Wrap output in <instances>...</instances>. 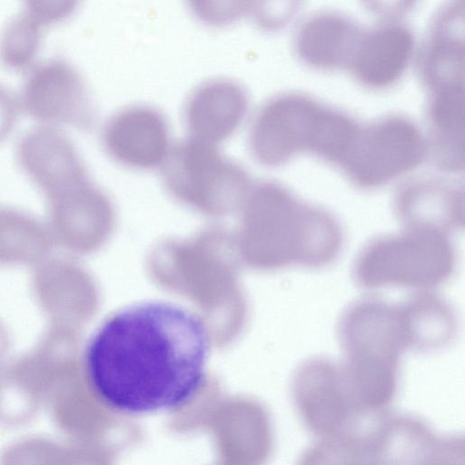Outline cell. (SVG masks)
Returning <instances> with one entry per match:
<instances>
[{"label":"cell","mask_w":465,"mask_h":465,"mask_svg":"<svg viewBox=\"0 0 465 465\" xmlns=\"http://www.w3.org/2000/svg\"><path fill=\"white\" fill-rule=\"evenodd\" d=\"M100 142L113 161L136 171L160 169L174 143L167 116L146 103L114 110L102 124Z\"/></svg>","instance_id":"7"},{"label":"cell","mask_w":465,"mask_h":465,"mask_svg":"<svg viewBox=\"0 0 465 465\" xmlns=\"http://www.w3.org/2000/svg\"><path fill=\"white\" fill-rule=\"evenodd\" d=\"M35 397L21 391L0 393V423L19 425L28 421L37 411Z\"/></svg>","instance_id":"19"},{"label":"cell","mask_w":465,"mask_h":465,"mask_svg":"<svg viewBox=\"0 0 465 465\" xmlns=\"http://www.w3.org/2000/svg\"><path fill=\"white\" fill-rule=\"evenodd\" d=\"M405 349H444L455 339L458 319L450 303L432 291L415 292L395 304Z\"/></svg>","instance_id":"16"},{"label":"cell","mask_w":465,"mask_h":465,"mask_svg":"<svg viewBox=\"0 0 465 465\" xmlns=\"http://www.w3.org/2000/svg\"><path fill=\"white\" fill-rule=\"evenodd\" d=\"M392 213L402 227L458 232L465 221L463 185L447 175L409 178L393 195Z\"/></svg>","instance_id":"9"},{"label":"cell","mask_w":465,"mask_h":465,"mask_svg":"<svg viewBox=\"0 0 465 465\" xmlns=\"http://www.w3.org/2000/svg\"><path fill=\"white\" fill-rule=\"evenodd\" d=\"M361 31L346 15L319 11L298 26L293 50L301 62L315 70L331 72L346 68Z\"/></svg>","instance_id":"14"},{"label":"cell","mask_w":465,"mask_h":465,"mask_svg":"<svg viewBox=\"0 0 465 465\" xmlns=\"http://www.w3.org/2000/svg\"><path fill=\"white\" fill-rule=\"evenodd\" d=\"M203 322L165 302L128 306L107 319L85 351L90 385L108 407L128 414L172 411L203 382L209 354Z\"/></svg>","instance_id":"1"},{"label":"cell","mask_w":465,"mask_h":465,"mask_svg":"<svg viewBox=\"0 0 465 465\" xmlns=\"http://www.w3.org/2000/svg\"><path fill=\"white\" fill-rule=\"evenodd\" d=\"M464 85L429 93L425 107L428 157L444 174L464 167Z\"/></svg>","instance_id":"15"},{"label":"cell","mask_w":465,"mask_h":465,"mask_svg":"<svg viewBox=\"0 0 465 465\" xmlns=\"http://www.w3.org/2000/svg\"><path fill=\"white\" fill-rule=\"evenodd\" d=\"M21 110L39 124L89 130L96 119L91 89L78 68L62 57L36 62L18 94Z\"/></svg>","instance_id":"6"},{"label":"cell","mask_w":465,"mask_h":465,"mask_svg":"<svg viewBox=\"0 0 465 465\" xmlns=\"http://www.w3.org/2000/svg\"><path fill=\"white\" fill-rule=\"evenodd\" d=\"M293 2H252L249 11L250 16L261 27L267 30H275L284 26L298 8Z\"/></svg>","instance_id":"20"},{"label":"cell","mask_w":465,"mask_h":465,"mask_svg":"<svg viewBox=\"0 0 465 465\" xmlns=\"http://www.w3.org/2000/svg\"><path fill=\"white\" fill-rule=\"evenodd\" d=\"M414 53L411 30L397 20H384L361 29L346 69L364 87L386 88L405 74Z\"/></svg>","instance_id":"10"},{"label":"cell","mask_w":465,"mask_h":465,"mask_svg":"<svg viewBox=\"0 0 465 465\" xmlns=\"http://www.w3.org/2000/svg\"><path fill=\"white\" fill-rule=\"evenodd\" d=\"M456 265L450 234L430 227H401L364 243L352 262L351 278L367 291H432L451 278Z\"/></svg>","instance_id":"2"},{"label":"cell","mask_w":465,"mask_h":465,"mask_svg":"<svg viewBox=\"0 0 465 465\" xmlns=\"http://www.w3.org/2000/svg\"><path fill=\"white\" fill-rule=\"evenodd\" d=\"M251 4L250 1H192L189 8L203 23L221 26L248 15Z\"/></svg>","instance_id":"18"},{"label":"cell","mask_w":465,"mask_h":465,"mask_svg":"<svg viewBox=\"0 0 465 465\" xmlns=\"http://www.w3.org/2000/svg\"><path fill=\"white\" fill-rule=\"evenodd\" d=\"M50 25L31 1L10 17L0 31V61L15 71H27L35 63L44 31Z\"/></svg>","instance_id":"17"},{"label":"cell","mask_w":465,"mask_h":465,"mask_svg":"<svg viewBox=\"0 0 465 465\" xmlns=\"http://www.w3.org/2000/svg\"><path fill=\"white\" fill-rule=\"evenodd\" d=\"M21 111L18 95L0 84V141L12 132Z\"/></svg>","instance_id":"21"},{"label":"cell","mask_w":465,"mask_h":465,"mask_svg":"<svg viewBox=\"0 0 465 465\" xmlns=\"http://www.w3.org/2000/svg\"><path fill=\"white\" fill-rule=\"evenodd\" d=\"M464 1L444 5L418 50V74L429 93L464 85Z\"/></svg>","instance_id":"13"},{"label":"cell","mask_w":465,"mask_h":465,"mask_svg":"<svg viewBox=\"0 0 465 465\" xmlns=\"http://www.w3.org/2000/svg\"><path fill=\"white\" fill-rule=\"evenodd\" d=\"M336 337L344 356L341 367L353 385L367 391L395 386L406 350L395 304L375 296L356 300L339 317Z\"/></svg>","instance_id":"3"},{"label":"cell","mask_w":465,"mask_h":465,"mask_svg":"<svg viewBox=\"0 0 465 465\" xmlns=\"http://www.w3.org/2000/svg\"><path fill=\"white\" fill-rule=\"evenodd\" d=\"M323 104L295 91L264 100L248 122L246 144L252 159L275 167L301 153H311Z\"/></svg>","instance_id":"5"},{"label":"cell","mask_w":465,"mask_h":465,"mask_svg":"<svg viewBox=\"0 0 465 465\" xmlns=\"http://www.w3.org/2000/svg\"><path fill=\"white\" fill-rule=\"evenodd\" d=\"M427 157L420 126L405 115L391 114L361 124L341 169L355 187L372 190L411 173Z\"/></svg>","instance_id":"4"},{"label":"cell","mask_w":465,"mask_h":465,"mask_svg":"<svg viewBox=\"0 0 465 465\" xmlns=\"http://www.w3.org/2000/svg\"><path fill=\"white\" fill-rule=\"evenodd\" d=\"M15 155L22 169L41 185L64 190L87 179V167L61 128L38 124L19 138Z\"/></svg>","instance_id":"12"},{"label":"cell","mask_w":465,"mask_h":465,"mask_svg":"<svg viewBox=\"0 0 465 465\" xmlns=\"http://www.w3.org/2000/svg\"><path fill=\"white\" fill-rule=\"evenodd\" d=\"M165 181L182 191H231L243 186L248 170L220 145L190 136L173 143L160 168Z\"/></svg>","instance_id":"11"},{"label":"cell","mask_w":465,"mask_h":465,"mask_svg":"<svg viewBox=\"0 0 465 465\" xmlns=\"http://www.w3.org/2000/svg\"><path fill=\"white\" fill-rule=\"evenodd\" d=\"M251 99L247 88L228 76H213L194 85L183 105L187 136L221 145L246 122Z\"/></svg>","instance_id":"8"}]
</instances>
